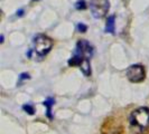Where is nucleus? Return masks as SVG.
Wrapping results in <instances>:
<instances>
[{
    "mask_svg": "<svg viewBox=\"0 0 149 134\" xmlns=\"http://www.w3.org/2000/svg\"><path fill=\"white\" fill-rule=\"evenodd\" d=\"M129 122L134 133H145L149 128V108L147 107L137 108L131 113Z\"/></svg>",
    "mask_w": 149,
    "mask_h": 134,
    "instance_id": "f257e3e1",
    "label": "nucleus"
},
{
    "mask_svg": "<svg viewBox=\"0 0 149 134\" xmlns=\"http://www.w3.org/2000/svg\"><path fill=\"white\" fill-rule=\"evenodd\" d=\"M89 56H86L85 54H83L81 50L75 49L74 55L71 59L68 60V65L72 66H79L83 72V74L85 76L91 75V65H90Z\"/></svg>",
    "mask_w": 149,
    "mask_h": 134,
    "instance_id": "f03ea898",
    "label": "nucleus"
},
{
    "mask_svg": "<svg viewBox=\"0 0 149 134\" xmlns=\"http://www.w3.org/2000/svg\"><path fill=\"white\" fill-rule=\"evenodd\" d=\"M34 52H36L38 57H44L52 49L53 41L51 38L45 35H37L34 38Z\"/></svg>",
    "mask_w": 149,
    "mask_h": 134,
    "instance_id": "7ed1b4c3",
    "label": "nucleus"
},
{
    "mask_svg": "<svg viewBox=\"0 0 149 134\" xmlns=\"http://www.w3.org/2000/svg\"><path fill=\"white\" fill-rule=\"evenodd\" d=\"M110 8L109 0H91L90 1V9L94 18H103Z\"/></svg>",
    "mask_w": 149,
    "mask_h": 134,
    "instance_id": "20e7f679",
    "label": "nucleus"
},
{
    "mask_svg": "<svg viewBox=\"0 0 149 134\" xmlns=\"http://www.w3.org/2000/svg\"><path fill=\"white\" fill-rule=\"evenodd\" d=\"M128 79L132 83H140L146 77L145 68L141 65H131L126 72Z\"/></svg>",
    "mask_w": 149,
    "mask_h": 134,
    "instance_id": "39448f33",
    "label": "nucleus"
},
{
    "mask_svg": "<svg viewBox=\"0 0 149 134\" xmlns=\"http://www.w3.org/2000/svg\"><path fill=\"white\" fill-rule=\"evenodd\" d=\"M103 134H120L121 133V127H118V123L116 121H105V124L102 128Z\"/></svg>",
    "mask_w": 149,
    "mask_h": 134,
    "instance_id": "423d86ee",
    "label": "nucleus"
},
{
    "mask_svg": "<svg viewBox=\"0 0 149 134\" xmlns=\"http://www.w3.org/2000/svg\"><path fill=\"white\" fill-rule=\"evenodd\" d=\"M54 103H55V99L54 98H52V97H49V98H47L46 101H44L43 102V104H44V106H46L47 107V117L48 119H52V106L54 105Z\"/></svg>",
    "mask_w": 149,
    "mask_h": 134,
    "instance_id": "0eeeda50",
    "label": "nucleus"
},
{
    "mask_svg": "<svg viewBox=\"0 0 149 134\" xmlns=\"http://www.w3.org/2000/svg\"><path fill=\"white\" fill-rule=\"evenodd\" d=\"M114 16H110L107 20V26H105V31L109 34H113L114 32Z\"/></svg>",
    "mask_w": 149,
    "mask_h": 134,
    "instance_id": "6e6552de",
    "label": "nucleus"
},
{
    "mask_svg": "<svg viewBox=\"0 0 149 134\" xmlns=\"http://www.w3.org/2000/svg\"><path fill=\"white\" fill-rule=\"evenodd\" d=\"M75 8L76 9H85L86 8V3H85V1L84 0H79L76 3H75Z\"/></svg>",
    "mask_w": 149,
    "mask_h": 134,
    "instance_id": "1a4fd4ad",
    "label": "nucleus"
},
{
    "mask_svg": "<svg viewBox=\"0 0 149 134\" xmlns=\"http://www.w3.org/2000/svg\"><path fill=\"white\" fill-rule=\"evenodd\" d=\"M22 108H24L26 112H28L30 115H33V114H34V107H33V105H30V104L24 105V107H22Z\"/></svg>",
    "mask_w": 149,
    "mask_h": 134,
    "instance_id": "9d476101",
    "label": "nucleus"
},
{
    "mask_svg": "<svg viewBox=\"0 0 149 134\" xmlns=\"http://www.w3.org/2000/svg\"><path fill=\"white\" fill-rule=\"evenodd\" d=\"M88 29V27L85 26V25H83V23H79L77 25V30L80 31V32H85Z\"/></svg>",
    "mask_w": 149,
    "mask_h": 134,
    "instance_id": "9b49d317",
    "label": "nucleus"
},
{
    "mask_svg": "<svg viewBox=\"0 0 149 134\" xmlns=\"http://www.w3.org/2000/svg\"><path fill=\"white\" fill-rule=\"evenodd\" d=\"M25 78H29V75H28V74H22L20 79H25Z\"/></svg>",
    "mask_w": 149,
    "mask_h": 134,
    "instance_id": "f8f14e48",
    "label": "nucleus"
},
{
    "mask_svg": "<svg viewBox=\"0 0 149 134\" xmlns=\"http://www.w3.org/2000/svg\"><path fill=\"white\" fill-rule=\"evenodd\" d=\"M22 12H24L22 10H19V11H17V16H18V15H19V16H22Z\"/></svg>",
    "mask_w": 149,
    "mask_h": 134,
    "instance_id": "ddd939ff",
    "label": "nucleus"
}]
</instances>
